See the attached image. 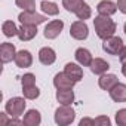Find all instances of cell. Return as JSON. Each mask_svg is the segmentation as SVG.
Masks as SVG:
<instances>
[{
    "label": "cell",
    "mask_w": 126,
    "mask_h": 126,
    "mask_svg": "<svg viewBox=\"0 0 126 126\" xmlns=\"http://www.w3.org/2000/svg\"><path fill=\"white\" fill-rule=\"evenodd\" d=\"M94 27H95V33L99 39L105 40L111 36H114L116 33V22L110 18V16H105V15H98L95 19H94Z\"/></svg>",
    "instance_id": "1"
},
{
    "label": "cell",
    "mask_w": 126,
    "mask_h": 126,
    "mask_svg": "<svg viewBox=\"0 0 126 126\" xmlns=\"http://www.w3.org/2000/svg\"><path fill=\"white\" fill-rule=\"evenodd\" d=\"M76 119V113L70 105H61L55 111V123L59 126H67L73 123Z\"/></svg>",
    "instance_id": "2"
},
{
    "label": "cell",
    "mask_w": 126,
    "mask_h": 126,
    "mask_svg": "<svg viewBox=\"0 0 126 126\" xmlns=\"http://www.w3.org/2000/svg\"><path fill=\"white\" fill-rule=\"evenodd\" d=\"M25 96L24 98H21V96H14V98H11L6 104H5V110H6V113H8V116H11V117H19L22 113H24V110H25Z\"/></svg>",
    "instance_id": "3"
},
{
    "label": "cell",
    "mask_w": 126,
    "mask_h": 126,
    "mask_svg": "<svg viewBox=\"0 0 126 126\" xmlns=\"http://www.w3.org/2000/svg\"><path fill=\"white\" fill-rule=\"evenodd\" d=\"M18 19L21 21V24H28V25H39V24H43L46 21V16L45 15H40L37 14L36 11H24L19 14Z\"/></svg>",
    "instance_id": "4"
},
{
    "label": "cell",
    "mask_w": 126,
    "mask_h": 126,
    "mask_svg": "<svg viewBox=\"0 0 126 126\" xmlns=\"http://www.w3.org/2000/svg\"><path fill=\"white\" fill-rule=\"evenodd\" d=\"M70 36H71L73 39H76V40H85V39H88V36H89V28H88L86 22L82 21V19L74 21V22L71 24V27H70Z\"/></svg>",
    "instance_id": "5"
},
{
    "label": "cell",
    "mask_w": 126,
    "mask_h": 126,
    "mask_svg": "<svg viewBox=\"0 0 126 126\" xmlns=\"http://www.w3.org/2000/svg\"><path fill=\"white\" fill-rule=\"evenodd\" d=\"M102 49L110 53V55H119L120 50L123 49V40L120 37H116V36H111L108 39L104 40L102 43Z\"/></svg>",
    "instance_id": "6"
},
{
    "label": "cell",
    "mask_w": 126,
    "mask_h": 126,
    "mask_svg": "<svg viewBox=\"0 0 126 126\" xmlns=\"http://www.w3.org/2000/svg\"><path fill=\"white\" fill-rule=\"evenodd\" d=\"M62 28H64V22H62L61 19H53V21H50V22L45 27V33H43V34H45L46 39L52 40V39H56V37L61 34Z\"/></svg>",
    "instance_id": "7"
},
{
    "label": "cell",
    "mask_w": 126,
    "mask_h": 126,
    "mask_svg": "<svg viewBox=\"0 0 126 126\" xmlns=\"http://www.w3.org/2000/svg\"><path fill=\"white\" fill-rule=\"evenodd\" d=\"M76 85L74 80H71L65 73H58L53 77V86L56 89H73Z\"/></svg>",
    "instance_id": "8"
},
{
    "label": "cell",
    "mask_w": 126,
    "mask_h": 126,
    "mask_svg": "<svg viewBox=\"0 0 126 126\" xmlns=\"http://www.w3.org/2000/svg\"><path fill=\"white\" fill-rule=\"evenodd\" d=\"M15 55H16V49L12 43H8V42L2 43V46H0V58H2L3 64L15 61Z\"/></svg>",
    "instance_id": "9"
},
{
    "label": "cell",
    "mask_w": 126,
    "mask_h": 126,
    "mask_svg": "<svg viewBox=\"0 0 126 126\" xmlns=\"http://www.w3.org/2000/svg\"><path fill=\"white\" fill-rule=\"evenodd\" d=\"M15 64H16V67H19V68H28V67H31V64H33V55L30 53V50H19V52H16V55H15Z\"/></svg>",
    "instance_id": "10"
},
{
    "label": "cell",
    "mask_w": 126,
    "mask_h": 126,
    "mask_svg": "<svg viewBox=\"0 0 126 126\" xmlns=\"http://www.w3.org/2000/svg\"><path fill=\"white\" fill-rule=\"evenodd\" d=\"M96 12L98 15H105V16H111L117 12V3L111 2V0H102L96 6Z\"/></svg>",
    "instance_id": "11"
},
{
    "label": "cell",
    "mask_w": 126,
    "mask_h": 126,
    "mask_svg": "<svg viewBox=\"0 0 126 126\" xmlns=\"http://www.w3.org/2000/svg\"><path fill=\"white\" fill-rule=\"evenodd\" d=\"M119 83V79L116 74H101V77L98 79V86L102 89V91H111L116 85Z\"/></svg>",
    "instance_id": "12"
},
{
    "label": "cell",
    "mask_w": 126,
    "mask_h": 126,
    "mask_svg": "<svg viewBox=\"0 0 126 126\" xmlns=\"http://www.w3.org/2000/svg\"><path fill=\"white\" fill-rule=\"evenodd\" d=\"M64 73L71 80H74L76 83L83 79V70H82V67H79V64H74V62H68V64H65Z\"/></svg>",
    "instance_id": "13"
},
{
    "label": "cell",
    "mask_w": 126,
    "mask_h": 126,
    "mask_svg": "<svg viewBox=\"0 0 126 126\" xmlns=\"http://www.w3.org/2000/svg\"><path fill=\"white\" fill-rule=\"evenodd\" d=\"M37 36V25H28V24H22L21 28L18 30V37L21 42H28L31 39H34Z\"/></svg>",
    "instance_id": "14"
},
{
    "label": "cell",
    "mask_w": 126,
    "mask_h": 126,
    "mask_svg": "<svg viewBox=\"0 0 126 126\" xmlns=\"http://www.w3.org/2000/svg\"><path fill=\"white\" fill-rule=\"evenodd\" d=\"M39 61L42 62L43 65H52L53 62L56 61V53L52 47H42L39 50Z\"/></svg>",
    "instance_id": "15"
},
{
    "label": "cell",
    "mask_w": 126,
    "mask_h": 126,
    "mask_svg": "<svg viewBox=\"0 0 126 126\" xmlns=\"http://www.w3.org/2000/svg\"><path fill=\"white\" fill-rule=\"evenodd\" d=\"M56 101L61 105H71L74 101L73 89H56Z\"/></svg>",
    "instance_id": "16"
},
{
    "label": "cell",
    "mask_w": 126,
    "mask_h": 126,
    "mask_svg": "<svg viewBox=\"0 0 126 126\" xmlns=\"http://www.w3.org/2000/svg\"><path fill=\"white\" fill-rule=\"evenodd\" d=\"M74 58H76V61L79 62V64L83 65V67H89L92 64V59H94L92 53L88 49H85V47H79L76 50V53H74Z\"/></svg>",
    "instance_id": "17"
},
{
    "label": "cell",
    "mask_w": 126,
    "mask_h": 126,
    "mask_svg": "<svg viewBox=\"0 0 126 126\" xmlns=\"http://www.w3.org/2000/svg\"><path fill=\"white\" fill-rule=\"evenodd\" d=\"M110 96L114 102H126V85L125 83H117L110 91Z\"/></svg>",
    "instance_id": "18"
},
{
    "label": "cell",
    "mask_w": 126,
    "mask_h": 126,
    "mask_svg": "<svg viewBox=\"0 0 126 126\" xmlns=\"http://www.w3.org/2000/svg\"><path fill=\"white\" fill-rule=\"evenodd\" d=\"M89 67H91V71H92L94 74L101 76V74H104V73L108 71L110 64H108L107 61H104L102 58H95V59H92V64H91Z\"/></svg>",
    "instance_id": "19"
},
{
    "label": "cell",
    "mask_w": 126,
    "mask_h": 126,
    "mask_svg": "<svg viewBox=\"0 0 126 126\" xmlns=\"http://www.w3.org/2000/svg\"><path fill=\"white\" fill-rule=\"evenodd\" d=\"M40 122H42V116H40V113H39L37 110H34V108H33V110H28V111L25 113L24 119H22V123L27 125V126H39Z\"/></svg>",
    "instance_id": "20"
},
{
    "label": "cell",
    "mask_w": 126,
    "mask_h": 126,
    "mask_svg": "<svg viewBox=\"0 0 126 126\" xmlns=\"http://www.w3.org/2000/svg\"><path fill=\"white\" fill-rule=\"evenodd\" d=\"M40 9L46 14V15H50V16H55L59 14V8L56 3L53 2H47V0H43V2L40 3Z\"/></svg>",
    "instance_id": "21"
},
{
    "label": "cell",
    "mask_w": 126,
    "mask_h": 126,
    "mask_svg": "<svg viewBox=\"0 0 126 126\" xmlns=\"http://www.w3.org/2000/svg\"><path fill=\"white\" fill-rule=\"evenodd\" d=\"M18 27L15 25L14 21H5L3 25H2V31L6 37H14V36H18Z\"/></svg>",
    "instance_id": "22"
},
{
    "label": "cell",
    "mask_w": 126,
    "mask_h": 126,
    "mask_svg": "<svg viewBox=\"0 0 126 126\" xmlns=\"http://www.w3.org/2000/svg\"><path fill=\"white\" fill-rule=\"evenodd\" d=\"M85 3V0H62V6H64L68 12L76 14Z\"/></svg>",
    "instance_id": "23"
},
{
    "label": "cell",
    "mask_w": 126,
    "mask_h": 126,
    "mask_svg": "<svg viewBox=\"0 0 126 126\" xmlns=\"http://www.w3.org/2000/svg\"><path fill=\"white\" fill-rule=\"evenodd\" d=\"M22 94L27 99H36L40 95V89L34 85V86H28V88H22Z\"/></svg>",
    "instance_id": "24"
},
{
    "label": "cell",
    "mask_w": 126,
    "mask_h": 126,
    "mask_svg": "<svg viewBox=\"0 0 126 126\" xmlns=\"http://www.w3.org/2000/svg\"><path fill=\"white\" fill-rule=\"evenodd\" d=\"M76 16H77L79 19H82V21L89 19V18L92 16V9L89 8V5H88V3H83V6L76 12Z\"/></svg>",
    "instance_id": "25"
},
{
    "label": "cell",
    "mask_w": 126,
    "mask_h": 126,
    "mask_svg": "<svg viewBox=\"0 0 126 126\" xmlns=\"http://www.w3.org/2000/svg\"><path fill=\"white\" fill-rule=\"evenodd\" d=\"M15 3L22 11H36V2L34 0H15Z\"/></svg>",
    "instance_id": "26"
},
{
    "label": "cell",
    "mask_w": 126,
    "mask_h": 126,
    "mask_svg": "<svg viewBox=\"0 0 126 126\" xmlns=\"http://www.w3.org/2000/svg\"><path fill=\"white\" fill-rule=\"evenodd\" d=\"M21 83L22 88H28V86H34L36 85V76L33 73H27L21 77Z\"/></svg>",
    "instance_id": "27"
},
{
    "label": "cell",
    "mask_w": 126,
    "mask_h": 126,
    "mask_svg": "<svg viewBox=\"0 0 126 126\" xmlns=\"http://www.w3.org/2000/svg\"><path fill=\"white\" fill-rule=\"evenodd\" d=\"M116 123L119 126H126V108H122L116 113Z\"/></svg>",
    "instance_id": "28"
},
{
    "label": "cell",
    "mask_w": 126,
    "mask_h": 126,
    "mask_svg": "<svg viewBox=\"0 0 126 126\" xmlns=\"http://www.w3.org/2000/svg\"><path fill=\"white\" fill-rule=\"evenodd\" d=\"M110 125H111V120L107 116H99L95 119V126H110Z\"/></svg>",
    "instance_id": "29"
},
{
    "label": "cell",
    "mask_w": 126,
    "mask_h": 126,
    "mask_svg": "<svg viewBox=\"0 0 126 126\" xmlns=\"http://www.w3.org/2000/svg\"><path fill=\"white\" fill-rule=\"evenodd\" d=\"M88 125H91V126H95V119L85 117V119H82V120H80V126H88Z\"/></svg>",
    "instance_id": "30"
},
{
    "label": "cell",
    "mask_w": 126,
    "mask_h": 126,
    "mask_svg": "<svg viewBox=\"0 0 126 126\" xmlns=\"http://www.w3.org/2000/svg\"><path fill=\"white\" fill-rule=\"evenodd\" d=\"M117 9H119L122 14L126 15V0H119V2H117Z\"/></svg>",
    "instance_id": "31"
},
{
    "label": "cell",
    "mask_w": 126,
    "mask_h": 126,
    "mask_svg": "<svg viewBox=\"0 0 126 126\" xmlns=\"http://www.w3.org/2000/svg\"><path fill=\"white\" fill-rule=\"evenodd\" d=\"M119 58H120V61H122V62H125V61H126V46H123V49L120 50Z\"/></svg>",
    "instance_id": "32"
},
{
    "label": "cell",
    "mask_w": 126,
    "mask_h": 126,
    "mask_svg": "<svg viewBox=\"0 0 126 126\" xmlns=\"http://www.w3.org/2000/svg\"><path fill=\"white\" fill-rule=\"evenodd\" d=\"M122 74L126 77V61H125V62H122Z\"/></svg>",
    "instance_id": "33"
},
{
    "label": "cell",
    "mask_w": 126,
    "mask_h": 126,
    "mask_svg": "<svg viewBox=\"0 0 126 126\" xmlns=\"http://www.w3.org/2000/svg\"><path fill=\"white\" fill-rule=\"evenodd\" d=\"M125 34H126V22H125Z\"/></svg>",
    "instance_id": "34"
}]
</instances>
